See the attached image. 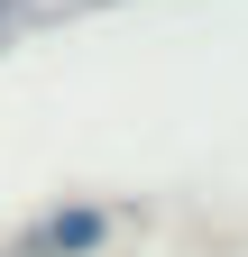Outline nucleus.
<instances>
[{"mask_svg": "<svg viewBox=\"0 0 248 257\" xmlns=\"http://www.w3.org/2000/svg\"><path fill=\"white\" fill-rule=\"evenodd\" d=\"M101 239H110V211H101V202H55V211H37V220L19 230L10 257H92Z\"/></svg>", "mask_w": 248, "mask_h": 257, "instance_id": "nucleus-1", "label": "nucleus"}, {"mask_svg": "<svg viewBox=\"0 0 248 257\" xmlns=\"http://www.w3.org/2000/svg\"><path fill=\"white\" fill-rule=\"evenodd\" d=\"M0 10H10V0H0Z\"/></svg>", "mask_w": 248, "mask_h": 257, "instance_id": "nucleus-2", "label": "nucleus"}]
</instances>
